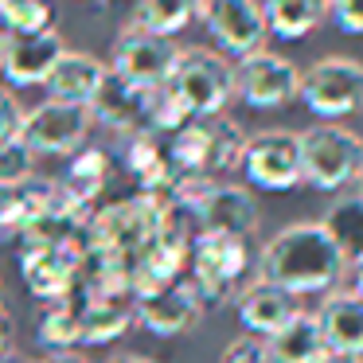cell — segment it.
<instances>
[{
	"label": "cell",
	"mask_w": 363,
	"mask_h": 363,
	"mask_svg": "<svg viewBox=\"0 0 363 363\" xmlns=\"http://www.w3.org/2000/svg\"><path fill=\"white\" fill-rule=\"evenodd\" d=\"M344 274L347 266L320 219L281 227L258 254V277L289 289L293 297H308V293L324 297L344 281Z\"/></svg>",
	"instance_id": "1"
},
{
	"label": "cell",
	"mask_w": 363,
	"mask_h": 363,
	"mask_svg": "<svg viewBox=\"0 0 363 363\" xmlns=\"http://www.w3.org/2000/svg\"><path fill=\"white\" fill-rule=\"evenodd\" d=\"M242 145H246L242 125L223 118V113H215V118H191L184 129H176L168 137V157H172L180 176L219 180L223 172L238 168Z\"/></svg>",
	"instance_id": "2"
},
{
	"label": "cell",
	"mask_w": 363,
	"mask_h": 363,
	"mask_svg": "<svg viewBox=\"0 0 363 363\" xmlns=\"http://www.w3.org/2000/svg\"><path fill=\"white\" fill-rule=\"evenodd\" d=\"M250 238L235 235H199L191 238L188 250V281L203 297V305H223L235 301L246 289L250 277Z\"/></svg>",
	"instance_id": "3"
},
{
	"label": "cell",
	"mask_w": 363,
	"mask_h": 363,
	"mask_svg": "<svg viewBox=\"0 0 363 363\" xmlns=\"http://www.w3.org/2000/svg\"><path fill=\"white\" fill-rule=\"evenodd\" d=\"M168 98L191 118H215L227 110V102L235 98V67L207 48H188L176 59L172 79L164 82Z\"/></svg>",
	"instance_id": "4"
},
{
	"label": "cell",
	"mask_w": 363,
	"mask_h": 363,
	"mask_svg": "<svg viewBox=\"0 0 363 363\" xmlns=\"http://www.w3.org/2000/svg\"><path fill=\"white\" fill-rule=\"evenodd\" d=\"M301 137V184L316 191H344L363 176V137L336 121L305 129Z\"/></svg>",
	"instance_id": "5"
},
{
	"label": "cell",
	"mask_w": 363,
	"mask_h": 363,
	"mask_svg": "<svg viewBox=\"0 0 363 363\" xmlns=\"http://www.w3.org/2000/svg\"><path fill=\"white\" fill-rule=\"evenodd\" d=\"M301 102L313 118L336 121L363 113V63L344 55H328L301 71Z\"/></svg>",
	"instance_id": "6"
},
{
	"label": "cell",
	"mask_w": 363,
	"mask_h": 363,
	"mask_svg": "<svg viewBox=\"0 0 363 363\" xmlns=\"http://www.w3.org/2000/svg\"><path fill=\"white\" fill-rule=\"evenodd\" d=\"M90 129H94V113L86 106L71 102H48L24 110V125H20V141L35 152V157H74L86 145Z\"/></svg>",
	"instance_id": "7"
},
{
	"label": "cell",
	"mask_w": 363,
	"mask_h": 363,
	"mask_svg": "<svg viewBox=\"0 0 363 363\" xmlns=\"http://www.w3.org/2000/svg\"><path fill=\"white\" fill-rule=\"evenodd\" d=\"M176 48L168 35H152L145 28H121L110 51V74L125 79L137 90H160L176 71Z\"/></svg>",
	"instance_id": "8"
},
{
	"label": "cell",
	"mask_w": 363,
	"mask_h": 363,
	"mask_svg": "<svg viewBox=\"0 0 363 363\" xmlns=\"http://www.w3.org/2000/svg\"><path fill=\"white\" fill-rule=\"evenodd\" d=\"M238 168L258 191H293L301 184V137L293 129H262L246 137Z\"/></svg>",
	"instance_id": "9"
},
{
	"label": "cell",
	"mask_w": 363,
	"mask_h": 363,
	"mask_svg": "<svg viewBox=\"0 0 363 363\" xmlns=\"http://www.w3.org/2000/svg\"><path fill=\"white\" fill-rule=\"evenodd\" d=\"M301 94V71L293 59L274 51H254L235 63V98L250 110H281Z\"/></svg>",
	"instance_id": "10"
},
{
	"label": "cell",
	"mask_w": 363,
	"mask_h": 363,
	"mask_svg": "<svg viewBox=\"0 0 363 363\" xmlns=\"http://www.w3.org/2000/svg\"><path fill=\"white\" fill-rule=\"evenodd\" d=\"M82 269H86V230H82L79 242L20 250V274H24L28 289L43 301L71 297L82 285Z\"/></svg>",
	"instance_id": "11"
},
{
	"label": "cell",
	"mask_w": 363,
	"mask_h": 363,
	"mask_svg": "<svg viewBox=\"0 0 363 363\" xmlns=\"http://www.w3.org/2000/svg\"><path fill=\"white\" fill-rule=\"evenodd\" d=\"M199 20L207 24L211 40L227 55L246 59L254 51H266L269 28L262 0H199Z\"/></svg>",
	"instance_id": "12"
},
{
	"label": "cell",
	"mask_w": 363,
	"mask_h": 363,
	"mask_svg": "<svg viewBox=\"0 0 363 363\" xmlns=\"http://www.w3.org/2000/svg\"><path fill=\"white\" fill-rule=\"evenodd\" d=\"M191 223L199 235H235L250 238L258 227V199L250 196V188L242 184H219L199 196V203L191 207Z\"/></svg>",
	"instance_id": "13"
},
{
	"label": "cell",
	"mask_w": 363,
	"mask_h": 363,
	"mask_svg": "<svg viewBox=\"0 0 363 363\" xmlns=\"http://www.w3.org/2000/svg\"><path fill=\"white\" fill-rule=\"evenodd\" d=\"M203 308H207L203 297L191 289L188 277L176 281V285H168V289L133 297V316L141 320V328L152 332V336H164V340L191 332L199 320H203Z\"/></svg>",
	"instance_id": "14"
},
{
	"label": "cell",
	"mask_w": 363,
	"mask_h": 363,
	"mask_svg": "<svg viewBox=\"0 0 363 363\" xmlns=\"http://www.w3.org/2000/svg\"><path fill=\"white\" fill-rule=\"evenodd\" d=\"M67 43L55 28L35 35H4L0 48V74L9 86H43L55 71V63L63 59Z\"/></svg>",
	"instance_id": "15"
},
{
	"label": "cell",
	"mask_w": 363,
	"mask_h": 363,
	"mask_svg": "<svg viewBox=\"0 0 363 363\" xmlns=\"http://www.w3.org/2000/svg\"><path fill=\"white\" fill-rule=\"evenodd\" d=\"M79 305V328H82V344H113L129 332L133 316V293H110V289H79L71 293Z\"/></svg>",
	"instance_id": "16"
},
{
	"label": "cell",
	"mask_w": 363,
	"mask_h": 363,
	"mask_svg": "<svg viewBox=\"0 0 363 363\" xmlns=\"http://www.w3.org/2000/svg\"><path fill=\"white\" fill-rule=\"evenodd\" d=\"M235 313H238V324H242L246 336L269 340L277 328H285V324L301 313V305H297V297H293L289 289L258 277V281H250L235 297Z\"/></svg>",
	"instance_id": "17"
},
{
	"label": "cell",
	"mask_w": 363,
	"mask_h": 363,
	"mask_svg": "<svg viewBox=\"0 0 363 363\" xmlns=\"http://www.w3.org/2000/svg\"><path fill=\"white\" fill-rule=\"evenodd\" d=\"M149 110H152V90H137L118 74H106L98 98L90 102L98 125L113 129L118 137H133V133H149Z\"/></svg>",
	"instance_id": "18"
},
{
	"label": "cell",
	"mask_w": 363,
	"mask_h": 363,
	"mask_svg": "<svg viewBox=\"0 0 363 363\" xmlns=\"http://www.w3.org/2000/svg\"><path fill=\"white\" fill-rule=\"evenodd\" d=\"M110 172H113V160L106 149H79L67 164V176L55 180L59 188V203H67L71 211L79 215H94V199L106 191L110 184Z\"/></svg>",
	"instance_id": "19"
},
{
	"label": "cell",
	"mask_w": 363,
	"mask_h": 363,
	"mask_svg": "<svg viewBox=\"0 0 363 363\" xmlns=\"http://www.w3.org/2000/svg\"><path fill=\"white\" fill-rule=\"evenodd\" d=\"M316 324H320L328 352L363 355V297L355 289L324 293L320 308H316Z\"/></svg>",
	"instance_id": "20"
},
{
	"label": "cell",
	"mask_w": 363,
	"mask_h": 363,
	"mask_svg": "<svg viewBox=\"0 0 363 363\" xmlns=\"http://www.w3.org/2000/svg\"><path fill=\"white\" fill-rule=\"evenodd\" d=\"M106 74H110V67L102 59H94L90 51H63V59L55 63V71H51V79L43 86H48V94L55 102H71V106H86L90 110Z\"/></svg>",
	"instance_id": "21"
},
{
	"label": "cell",
	"mask_w": 363,
	"mask_h": 363,
	"mask_svg": "<svg viewBox=\"0 0 363 363\" xmlns=\"http://www.w3.org/2000/svg\"><path fill=\"white\" fill-rule=\"evenodd\" d=\"M266 347L274 355V363H320V355L328 352L320 336V324H316V313H305V308L285 328H277L266 340Z\"/></svg>",
	"instance_id": "22"
},
{
	"label": "cell",
	"mask_w": 363,
	"mask_h": 363,
	"mask_svg": "<svg viewBox=\"0 0 363 363\" xmlns=\"http://www.w3.org/2000/svg\"><path fill=\"white\" fill-rule=\"evenodd\" d=\"M266 28L277 40H305L308 32L324 24L328 16V0H262Z\"/></svg>",
	"instance_id": "23"
},
{
	"label": "cell",
	"mask_w": 363,
	"mask_h": 363,
	"mask_svg": "<svg viewBox=\"0 0 363 363\" xmlns=\"http://www.w3.org/2000/svg\"><path fill=\"white\" fill-rule=\"evenodd\" d=\"M320 227L328 230V238L336 242L340 258L347 269L363 266V199L359 196H344L324 211Z\"/></svg>",
	"instance_id": "24"
},
{
	"label": "cell",
	"mask_w": 363,
	"mask_h": 363,
	"mask_svg": "<svg viewBox=\"0 0 363 363\" xmlns=\"http://www.w3.org/2000/svg\"><path fill=\"white\" fill-rule=\"evenodd\" d=\"M35 340L48 355H59V352H71V347L82 344V328H79V305L74 297H63V301H51V308L43 313L40 328H35Z\"/></svg>",
	"instance_id": "25"
},
{
	"label": "cell",
	"mask_w": 363,
	"mask_h": 363,
	"mask_svg": "<svg viewBox=\"0 0 363 363\" xmlns=\"http://www.w3.org/2000/svg\"><path fill=\"white\" fill-rule=\"evenodd\" d=\"M196 16H199V0H137V24L133 28H145L152 35H168L172 40Z\"/></svg>",
	"instance_id": "26"
},
{
	"label": "cell",
	"mask_w": 363,
	"mask_h": 363,
	"mask_svg": "<svg viewBox=\"0 0 363 363\" xmlns=\"http://www.w3.org/2000/svg\"><path fill=\"white\" fill-rule=\"evenodd\" d=\"M51 0H4L0 4V32L4 35H35L51 28Z\"/></svg>",
	"instance_id": "27"
},
{
	"label": "cell",
	"mask_w": 363,
	"mask_h": 363,
	"mask_svg": "<svg viewBox=\"0 0 363 363\" xmlns=\"http://www.w3.org/2000/svg\"><path fill=\"white\" fill-rule=\"evenodd\" d=\"M32 176H35V152L20 137L9 145H0V184L16 188V184L32 180Z\"/></svg>",
	"instance_id": "28"
},
{
	"label": "cell",
	"mask_w": 363,
	"mask_h": 363,
	"mask_svg": "<svg viewBox=\"0 0 363 363\" xmlns=\"http://www.w3.org/2000/svg\"><path fill=\"white\" fill-rule=\"evenodd\" d=\"M219 363H274V355H269L266 340L246 336V332H242L238 340H230V344H227V352H223Z\"/></svg>",
	"instance_id": "29"
},
{
	"label": "cell",
	"mask_w": 363,
	"mask_h": 363,
	"mask_svg": "<svg viewBox=\"0 0 363 363\" xmlns=\"http://www.w3.org/2000/svg\"><path fill=\"white\" fill-rule=\"evenodd\" d=\"M20 125H24V106H20V98L9 86H0V145L16 141Z\"/></svg>",
	"instance_id": "30"
},
{
	"label": "cell",
	"mask_w": 363,
	"mask_h": 363,
	"mask_svg": "<svg viewBox=\"0 0 363 363\" xmlns=\"http://www.w3.org/2000/svg\"><path fill=\"white\" fill-rule=\"evenodd\" d=\"M328 16L336 20L340 32L347 35H363V0H332Z\"/></svg>",
	"instance_id": "31"
},
{
	"label": "cell",
	"mask_w": 363,
	"mask_h": 363,
	"mask_svg": "<svg viewBox=\"0 0 363 363\" xmlns=\"http://www.w3.org/2000/svg\"><path fill=\"white\" fill-rule=\"evenodd\" d=\"M16 352V324H12L9 313H0V363Z\"/></svg>",
	"instance_id": "32"
},
{
	"label": "cell",
	"mask_w": 363,
	"mask_h": 363,
	"mask_svg": "<svg viewBox=\"0 0 363 363\" xmlns=\"http://www.w3.org/2000/svg\"><path fill=\"white\" fill-rule=\"evenodd\" d=\"M9 211H12V188L0 184V238H4V227H9Z\"/></svg>",
	"instance_id": "33"
},
{
	"label": "cell",
	"mask_w": 363,
	"mask_h": 363,
	"mask_svg": "<svg viewBox=\"0 0 363 363\" xmlns=\"http://www.w3.org/2000/svg\"><path fill=\"white\" fill-rule=\"evenodd\" d=\"M320 363H363V355H352V352H324Z\"/></svg>",
	"instance_id": "34"
},
{
	"label": "cell",
	"mask_w": 363,
	"mask_h": 363,
	"mask_svg": "<svg viewBox=\"0 0 363 363\" xmlns=\"http://www.w3.org/2000/svg\"><path fill=\"white\" fill-rule=\"evenodd\" d=\"M40 363H86L82 355H74V352H59V355H43Z\"/></svg>",
	"instance_id": "35"
},
{
	"label": "cell",
	"mask_w": 363,
	"mask_h": 363,
	"mask_svg": "<svg viewBox=\"0 0 363 363\" xmlns=\"http://www.w3.org/2000/svg\"><path fill=\"white\" fill-rule=\"evenodd\" d=\"M106 363H152V359H141V355H113V359Z\"/></svg>",
	"instance_id": "36"
},
{
	"label": "cell",
	"mask_w": 363,
	"mask_h": 363,
	"mask_svg": "<svg viewBox=\"0 0 363 363\" xmlns=\"http://www.w3.org/2000/svg\"><path fill=\"white\" fill-rule=\"evenodd\" d=\"M352 274H355V293H359V297H363V266H355Z\"/></svg>",
	"instance_id": "37"
},
{
	"label": "cell",
	"mask_w": 363,
	"mask_h": 363,
	"mask_svg": "<svg viewBox=\"0 0 363 363\" xmlns=\"http://www.w3.org/2000/svg\"><path fill=\"white\" fill-rule=\"evenodd\" d=\"M4 363H40V359H24V355H16V352H12V355H9V359H4Z\"/></svg>",
	"instance_id": "38"
},
{
	"label": "cell",
	"mask_w": 363,
	"mask_h": 363,
	"mask_svg": "<svg viewBox=\"0 0 363 363\" xmlns=\"http://www.w3.org/2000/svg\"><path fill=\"white\" fill-rule=\"evenodd\" d=\"M0 313H4V285H0Z\"/></svg>",
	"instance_id": "39"
},
{
	"label": "cell",
	"mask_w": 363,
	"mask_h": 363,
	"mask_svg": "<svg viewBox=\"0 0 363 363\" xmlns=\"http://www.w3.org/2000/svg\"><path fill=\"white\" fill-rule=\"evenodd\" d=\"M355 184H359V191H355V196H359V199H363V176H359V180H355Z\"/></svg>",
	"instance_id": "40"
},
{
	"label": "cell",
	"mask_w": 363,
	"mask_h": 363,
	"mask_svg": "<svg viewBox=\"0 0 363 363\" xmlns=\"http://www.w3.org/2000/svg\"><path fill=\"white\" fill-rule=\"evenodd\" d=\"M0 48H4V32H0Z\"/></svg>",
	"instance_id": "41"
},
{
	"label": "cell",
	"mask_w": 363,
	"mask_h": 363,
	"mask_svg": "<svg viewBox=\"0 0 363 363\" xmlns=\"http://www.w3.org/2000/svg\"><path fill=\"white\" fill-rule=\"evenodd\" d=\"M0 4H4V0H0Z\"/></svg>",
	"instance_id": "42"
},
{
	"label": "cell",
	"mask_w": 363,
	"mask_h": 363,
	"mask_svg": "<svg viewBox=\"0 0 363 363\" xmlns=\"http://www.w3.org/2000/svg\"><path fill=\"white\" fill-rule=\"evenodd\" d=\"M328 4H332V0H328Z\"/></svg>",
	"instance_id": "43"
}]
</instances>
